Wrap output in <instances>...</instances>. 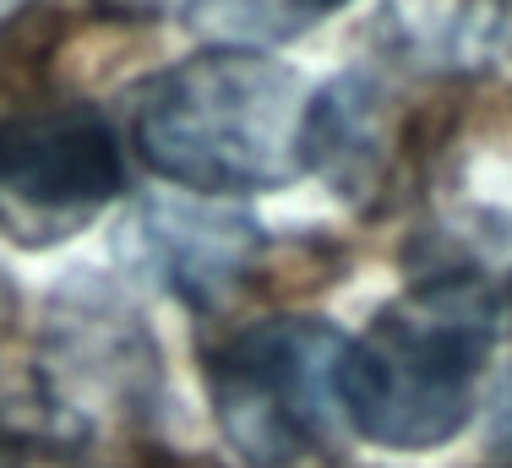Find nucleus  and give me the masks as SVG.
Instances as JSON below:
<instances>
[{
	"mask_svg": "<svg viewBox=\"0 0 512 468\" xmlns=\"http://www.w3.org/2000/svg\"><path fill=\"white\" fill-rule=\"evenodd\" d=\"M300 468H360V463H333V458H316V463H300Z\"/></svg>",
	"mask_w": 512,
	"mask_h": 468,
	"instance_id": "nucleus-12",
	"label": "nucleus"
},
{
	"mask_svg": "<svg viewBox=\"0 0 512 468\" xmlns=\"http://www.w3.org/2000/svg\"><path fill=\"white\" fill-rule=\"evenodd\" d=\"M0 468H11V463H6V452H0Z\"/></svg>",
	"mask_w": 512,
	"mask_h": 468,
	"instance_id": "nucleus-14",
	"label": "nucleus"
},
{
	"mask_svg": "<svg viewBox=\"0 0 512 468\" xmlns=\"http://www.w3.org/2000/svg\"><path fill=\"white\" fill-rule=\"evenodd\" d=\"M349 343L316 316H267L213 343L207 398L251 468H300L333 452L344 425L338 365Z\"/></svg>",
	"mask_w": 512,
	"mask_h": 468,
	"instance_id": "nucleus-3",
	"label": "nucleus"
},
{
	"mask_svg": "<svg viewBox=\"0 0 512 468\" xmlns=\"http://www.w3.org/2000/svg\"><path fill=\"white\" fill-rule=\"evenodd\" d=\"M126 191L120 137L99 104L50 98V104L0 109V234L28 251L82 234Z\"/></svg>",
	"mask_w": 512,
	"mask_h": 468,
	"instance_id": "nucleus-4",
	"label": "nucleus"
},
{
	"mask_svg": "<svg viewBox=\"0 0 512 468\" xmlns=\"http://www.w3.org/2000/svg\"><path fill=\"white\" fill-rule=\"evenodd\" d=\"M502 39V0H382V44L420 71H474Z\"/></svg>",
	"mask_w": 512,
	"mask_h": 468,
	"instance_id": "nucleus-8",
	"label": "nucleus"
},
{
	"mask_svg": "<svg viewBox=\"0 0 512 468\" xmlns=\"http://www.w3.org/2000/svg\"><path fill=\"white\" fill-rule=\"evenodd\" d=\"M22 6H28V0H0V28H6V22H11V17H17V11H22Z\"/></svg>",
	"mask_w": 512,
	"mask_h": 468,
	"instance_id": "nucleus-11",
	"label": "nucleus"
},
{
	"mask_svg": "<svg viewBox=\"0 0 512 468\" xmlns=\"http://www.w3.org/2000/svg\"><path fill=\"white\" fill-rule=\"evenodd\" d=\"M39 409L50 441H88L99 420H148L158 409V349L148 327L104 289L55 300L39 360Z\"/></svg>",
	"mask_w": 512,
	"mask_h": 468,
	"instance_id": "nucleus-5",
	"label": "nucleus"
},
{
	"mask_svg": "<svg viewBox=\"0 0 512 468\" xmlns=\"http://www.w3.org/2000/svg\"><path fill=\"white\" fill-rule=\"evenodd\" d=\"M262 229L246 213L202 202H175V196H148L126 213L120 251L148 273L164 294L213 311L229 294H240L251 273L262 267Z\"/></svg>",
	"mask_w": 512,
	"mask_h": 468,
	"instance_id": "nucleus-6",
	"label": "nucleus"
},
{
	"mask_svg": "<svg viewBox=\"0 0 512 468\" xmlns=\"http://www.w3.org/2000/svg\"><path fill=\"white\" fill-rule=\"evenodd\" d=\"M496 332L502 294L480 273L420 278L387 300L344 349V420L387 452H425L453 441L474 414V381L491 360Z\"/></svg>",
	"mask_w": 512,
	"mask_h": 468,
	"instance_id": "nucleus-2",
	"label": "nucleus"
},
{
	"mask_svg": "<svg viewBox=\"0 0 512 468\" xmlns=\"http://www.w3.org/2000/svg\"><path fill=\"white\" fill-rule=\"evenodd\" d=\"M289 6H295V11H311V17H316V11H338V6H349V0H289Z\"/></svg>",
	"mask_w": 512,
	"mask_h": 468,
	"instance_id": "nucleus-10",
	"label": "nucleus"
},
{
	"mask_svg": "<svg viewBox=\"0 0 512 468\" xmlns=\"http://www.w3.org/2000/svg\"><path fill=\"white\" fill-rule=\"evenodd\" d=\"M109 6H126L131 11V6H153V0H109Z\"/></svg>",
	"mask_w": 512,
	"mask_h": 468,
	"instance_id": "nucleus-13",
	"label": "nucleus"
},
{
	"mask_svg": "<svg viewBox=\"0 0 512 468\" xmlns=\"http://www.w3.org/2000/svg\"><path fill=\"white\" fill-rule=\"evenodd\" d=\"M398 158L387 88L371 71H349L306 104V169L349 202H382Z\"/></svg>",
	"mask_w": 512,
	"mask_h": 468,
	"instance_id": "nucleus-7",
	"label": "nucleus"
},
{
	"mask_svg": "<svg viewBox=\"0 0 512 468\" xmlns=\"http://www.w3.org/2000/svg\"><path fill=\"white\" fill-rule=\"evenodd\" d=\"M485 441H491L496 463H507V468H512V365H507V376L496 381L491 420H485Z\"/></svg>",
	"mask_w": 512,
	"mask_h": 468,
	"instance_id": "nucleus-9",
	"label": "nucleus"
},
{
	"mask_svg": "<svg viewBox=\"0 0 512 468\" xmlns=\"http://www.w3.org/2000/svg\"><path fill=\"white\" fill-rule=\"evenodd\" d=\"M306 88L256 49H202L131 104V147L153 175L207 196L278 191L306 169Z\"/></svg>",
	"mask_w": 512,
	"mask_h": 468,
	"instance_id": "nucleus-1",
	"label": "nucleus"
}]
</instances>
